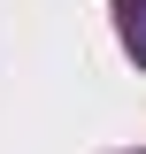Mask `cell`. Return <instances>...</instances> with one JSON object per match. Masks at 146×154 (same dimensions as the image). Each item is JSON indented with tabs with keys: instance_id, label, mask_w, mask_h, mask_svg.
Listing matches in <instances>:
<instances>
[{
	"instance_id": "cell-1",
	"label": "cell",
	"mask_w": 146,
	"mask_h": 154,
	"mask_svg": "<svg viewBox=\"0 0 146 154\" xmlns=\"http://www.w3.org/2000/svg\"><path fill=\"white\" fill-rule=\"evenodd\" d=\"M115 23H123V46L146 62V0H115Z\"/></svg>"
}]
</instances>
